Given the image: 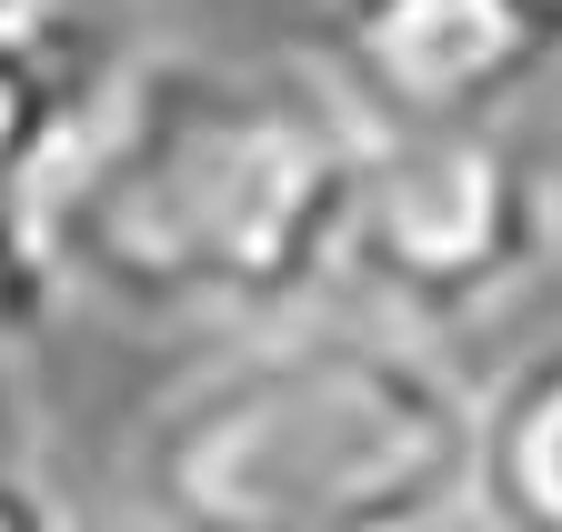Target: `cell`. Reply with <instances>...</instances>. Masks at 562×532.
<instances>
[{"instance_id":"obj_4","label":"cell","mask_w":562,"mask_h":532,"mask_svg":"<svg viewBox=\"0 0 562 532\" xmlns=\"http://www.w3.org/2000/svg\"><path fill=\"white\" fill-rule=\"evenodd\" d=\"M312 71L362 131L522 121L562 91V0H322Z\"/></svg>"},{"instance_id":"obj_1","label":"cell","mask_w":562,"mask_h":532,"mask_svg":"<svg viewBox=\"0 0 562 532\" xmlns=\"http://www.w3.org/2000/svg\"><path fill=\"white\" fill-rule=\"evenodd\" d=\"M362 121L312 50H121L91 60L31 181L70 312L140 331H241L341 292Z\"/></svg>"},{"instance_id":"obj_10","label":"cell","mask_w":562,"mask_h":532,"mask_svg":"<svg viewBox=\"0 0 562 532\" xmlns=\"http://www.w3.org/2000/svg\"><path fill=\"white\" fill-rule=\"evenodd\" d=\"M472 532H482V522H472Z\"/></svg>"},{"instance_id":"obj_3","label":"cell","mask_w":562,"mask_h":532,"mask_svg":"<svg viewBox=\"0 0 562 532\" xmlns=\"http://www.w3.org/2000/svg\"><path fill=\"white\" fill-rule=\"evenodd\" d=\"M562 272V212H552V142L522 121H462V131H362L341 222V292L412 331L492 321L503 302Z\"/></svg>"},{"instance_id":"obj_5","label":"cell","mask_w":562,"mask_h":532,"mask_svg":"<svg viewBox=\"0 0 562 532\" xmlns=\"http://www.w3.org/2000/svg\"><path fill=\"white\" fill-rule=\"evenodd\" d=\"M81 71L91 60H70V31L0 21V352H21L31 331H50L70 312L50 251H41V222H31V181L70 121Z\"/></svg>"},{"instance_id":"obj_2","label":"cell","mask_w":562,"mask_h":532,"mask_svg":"<svg viewBox=\"0 0 562 532\" xmlns=\"http://www.w3.org/2000/svg\"><path fill=\"white\" fill-rule=\"evenodd\" d=\"M482 372L372 302H302L171 372L131 422V532H442L472 512Z\"/></svg>"},{"instance_id":"obj_6","label":"cell","mask_w":562,"mask_h":532,"mask_svg":"<svg viewBox=\"0 0 562 532\" xmlns=\"http://www.w3.org/2000/svg\"><path fill=\"white\" fill-rule=\"evenodd\" d=\"M472 522L482 532H562V331L482 372L472 432Z\"/></svg>"},{"instance_id":"obj_7","label":"cell","mask_w":562,"mask_h":532,"mask_svg":"<svg viewBox=\"0 0 562 532\" xmlns=\"http://www.w3.org/2000/svg\"><path fill=\"white\" fill-rule=\"evenodd\" d=\"M0 532H70V512H60V493L41 483V462L0 432Z\"/></svg>"},{"instance_id":"obj_9","label":"cell","mask_w":562,"mask_h":532,"mask_svg":"<svg viewBox=\"0 0 562 532\" xmlns=\"http://www.w3.org/2000/svg\"><path fill=\"white\" fill-rule=\"evenodd\" d=\"M542 142H552V212H562V131H542ZM562 282V272H552Z\"/></svg>"},{"instance_id":"obj_8","label":"cell","mask_w":562,"mask_h":532,"mask_svg":"<svg viewBox=\"0 0 562 532\" xmlns=\"http://www.w3.org/2000/svg\"><path fill=\"white\" fill-rule=\"evenodd\" d=\"M0 21H41V31H70L81 0H0Z\"/></svg>"}]
</instances>
